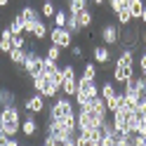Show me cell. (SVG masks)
Listing matches in <instances>:
<instances>
[{"instance_id": "28", "label": "cell", "mask_w": 146, "mask_h": 146, "mask_svg": "<svg viewBox=\"0 0 146 146\" xmlns=\"http://www.w3.org/2000/svg\"><path fill=\"white\" fill-rule=\"evenodd\" d=\"M45 57L47 59H52V61H59V57H61V47H57V45H47V50H45Z\"/></svg>"}, {"instance_id": "26", "label": "cell", "mask_w": 146, "mask_h": 146, "mask_svg": "<svg viewBox=\"0 0 146 146\" xmlns=\"http://www.w3.org/2000/svg\"><path fill=\"white\" fill-rule=\"evenodd\" d=\"M139 123H141V118L137 115L134 111H130V113H127V132H130V134H134V132H137Z\"/></svg>"}, {"instance_id": "1", "label": "cell", "mask_w": 146, "mask_h": 146, "mask_svg": "<svg viewBox=\"0 0 146 146\" xmlns=\"http://www.w3.org/2000/svg\"><path fill=\"white\" fill-rule=\"evenodd\" d=\"M0 123H3L7 137H17L19 134V127H21V108H19V104L0 108Z\"/></svg>"}, {"instance_id": "27", "label": "cell", "mask_w": 146, "mask_h": 146, "mask_svg": "<svg viewBox=\"0 0 146 146\" xmlns=\"http://www.w3.org/2000/svg\"><path fill=\"white\" fill-rule=\"evenodd\" d=\"M115 19H118V26H127V24H132V21H134L127 7H125V10H120V12H115Z\"/></svg>"}, {"instance_id": "7", "label": "cell", "mask_w": 146, "mask_h": 146, "mask_svg": "<svg viewBox=\"0 0 146 146\" xmlns=\"http://www.w3.org/2000/svg\"><path fill=\"white\" fill-rule=\"evenodd\" d=\"M99 38H102V42L106 45V47H115V45L120 42V26L104 24L102 31H99Z\"/></svg>"}, {"instance_id": "6", "label": "cell", "mask_w": 146, "mask_h": 146, "mask_svg": "<svg viewBox=\"0 0 146 146\" xmlns=\"http://www.w3.org/2000/svg\"><path fill=\"white\" fill-rule=\"evenodd\" d=\"M47 38H50L52 45H57L61 50H71V45H73V35H71L68 29H57V26H52Z\"/></svg>"}, {"instance_id": "29", "label": "cell", "mask_w": 146, "mask_h": 146, "mask_svg": "<svg viewBox=\"0 0 146 146\" xmlns=\"http://www.w3.org/2000/svg\"><path fill=\"white\" fill-rule=\"evenodd\" d=\"M132 111H134L137 115H139V118H144V115H146V94L139 99V102H137V106L132 108Z\"/></svg>"}, {"instance_id": "15", "label": "cell", "mask_w": 146, "mask_h": 146, "mask_svg": "<svg viewBox=\"0 0 146 146\" xmlns=\"http://www.w3.org/2000/svg\"><path fill=\"white\" fill-rule=\"evenodd\" d=\"M7 57H10V61L14 64L17 68H21V66H24V61H26V47H24V50H17V47H12Z\"/></svg>"}, {"instance_id": "17", "label": "cell", "mask_w": 146, "mask_h": 146, "mask_svg": "<svg viewBox=\"0 0 146 146\" xmlns=\"http://www.w3.org/2000/svg\"><path fill=\"white\" fill-rule=\"evenodd\" d=\"M78 17V24H80V29H92V24H94V17H92V12L90 10H83V12H78L76 14Z\"/></svg>"}, {"instance_id": "41", "label": "cell", "mask_w": 146, "mask_h": 146, "mask_svg": "<svg viewBox=\"0 0 146 146\" xmlns=\"http://www.w3.org/2000/svg\"><path fill=\"white\" fill-rule=\"evenodd\" d=\"M141 120H144V125H146V115H144V118H141Z\"/></svg>"}, {"instance_id": "31", "label": "cell", "mask_w": 146, "mask_h": 146, "mask_svg": "<svg viewBox=\"0 0 146 146\" xmlns=\"http://www.w3.org/2000/svg\"><path fill=\"white\" fill-rule=\"evenodd\" d=\"M12 50V40H0V54H10Z\"/></svg>"}, {"instance_id": "36", "label": "cell", "mask_w": 146, "mask_h": 146, "mask_svg": "<svg viewBox=\"0 0 146 146\" xmlns=\"http://www.w3.org/2000/svg\"><path fill=\"white\" fill-rule=\"evenodd\" d=\"M139 21H141V24L146 26V7H144V12H141V17H139Z\"/></svg>"}, {"instance_id": "2", "label": "cell", "mask_w": 146, "mask_h": 146, "mask_svg": "<svg viewBox=\"0 0 146 146\" xmlns=\"http://www.w3.org/2000/svg\"><path fill=\"white\" fill-rule=\"evenodd\" d=\"M76 113V104H73L71 97H54L52 104L47 106V118H54V120H61L66 115H73Z\"/></svg>"}, {"instance_id": "20", "label": "cell", "mask_w": 146, "mask_h": 146, "mask_svg": "<svg viewBox=\"0 0 146 146\" xmlns=\"http://www.w3.org/2000/svg\"><path fill=\"white\" fill-rule=\"evenodd\" d=\"M54 12H57V3H54V0H42V7H40L42 19H52Z\"/></svg>"}, {"instance_id": "37", "label": "cell", "mask_w": 146, "mask_h": 146, "mask_svg": "<svg viewBox=\"0 0 146 146\" xmlns=\"http://www.w3.org/2000/svg\"><path fill=\"white\" fill-rule=\"evenodd\" d=\"M92 3H94L97 7H102V5H106V0H92Z\"/></svg>"}, {"instance_id": "19", "label": "cell", "mask_w": 146, "mask_h": 146, "mask_svg": "<svg viewBox=\"0 0 146 146\" xmlns=\"http://www.w3.org/2000/svg\"><path fill=\"white\" fill-rule=\"evenodd\" d=\"M7 29L12 31V35H21V33H24V17H21V14H14Z\"/></svg>"}, {"instance_id": "18", "label": "cell", "mask_w": 146, "mask_h": 146, "mask_svg": "<svg viewBox=\"0 0 146 146\" xmlns=\"http://www.w3.org/2000/svg\"><path fill=\"white\" fill-rule=\"evenodd\" d=\"M19 14L24 17V21H40V19H42V14H40L38 10H33L31 5H24Z\"/></svg>"}, {"instance_id": "21", "label": "cell", "mask_w": 146, "mask_h": 146, "mask_svg": "<svg viewBox=\"0 0 146 146\" xmlns=\"http://www.w3.org/2000/svg\"><path fill=\"white\" fill-rule=\"evenodd\" d=\"M66 10L71 14H78V12L87 10V0H66Z\"/></svg>"}, {"instance_id": "4", "label": "cell", "mask_w": 146, "mask_h": 146, "mask_svg": "<svg viewBox=\"0 0 146 146\" xmlns=\"http://www.w3.org/2000/svg\"><path fill=\"white\" fill-rule=\"evenodd\" d=\"M40 132V123H38V118H35V113L31 111H26L21 115V127H19V134H24V139H35Z\"/></svg>"}, {"instance_id": "10", "label": "cell", "mask_w": 146, "mask_h": 146, "mask_svg": "<svg viewBox=\"0 0 146 146\" xmlns=\"http://www.w3.org/2000/svg\"><path fill=\"white\" fill-rule=\"evenodd\" d=\"M92 59L97 66H108L111 64V50L106 45H97V47H92Z\"/></svg>"}, {"instance_id": "39", "label": "cell", "mask_w": 146, "mask_h": 146, "mask_svg": "<svg viewBox=\"0 0 146 146\" xmlns=\"http://www.w3.org/2000/svg\"><path fill=\"white\" fill-rule=\"evenodd\" d=\"M141 42H144V47H146V31L141 33Z\"/></svg>"}, {"instance_id": "34", "label": "cell", "mask_w": 146, "mask_h": 146, "mask_svg": "<svg viewBox=\"0 0 146 146\" xmlns=\"http://www.w3.org/2000/svg\"><path fill=\"white\" fill-rule=\"evenodd\" d=\"M0 40H12V31L10 29H3V31H0Z\"/></svg>"}, {"instance_id": "11", "label": "cell", "mask_w": 146, "mask_h": 146, "mask_svg": "<svg viewBox=\"0 0 146 146\" xmlns=\"http://www.w3.org/2000/svg\"><path fill=\"white\" fill-rule=\"evenodd\" d=\"M134 76V68L130 66H120V64H113V83L115 85H125L127 78Z\"/></svg>"}, {"instance_id": "16", "label": "cell", "mask_w": 146, "mask_h": 146, "mask_svg": "<svg viewBox=\"0 0 146 146\" xmlns=\"http://www.w3.org/2000/svg\"><path fill=\"white\" fill-rule=\"evenodd\" d=\"M144 7H146L144 0H130L127 10H130V14H132V19H134V21H139V17H141V12H144Z\"/></svg>"}, {"instance_id": "5", "label": "cell", "mask_w": 146, "mask_h": 146, "mask_svg": "<svg viewBox=\"0 0 146 146\" xmlns=\"http://www.w3.org/2000/svg\"><path fill=\"white\" fill-rule=\"evenodd\" d=\"M120 42H123V47H132L137 50V45L141 42V31L132 24H127V26H120Z\"/></svg>"}, {"instance_id": "38", "label": "cell", "mask_w": 146, "mask_h": 146, "mask_svg": "<svg viewBox=\"0 0 146 146\" xmlns=\"http://www.w3.org/2000/svg\"><path fill=\"white\" fill-rule=\"evenodd\" d=\"M10 5V0H0V7H7Z\"/></svg>"}, {"instance_id": "9", "label": "cell", "mask_w": 146, "mask_h": 146, "mask_svg": "<svg viewBox=\"0 0 146 146\" xmlns=\"http://www.w3.org/2000/svg\"><path fill=\"white\" fill-rule=\"evenodd\" d=\"M78 92L85 94V97H90V99H94V97L99 94L97 80H90V78H83V76H80V78H78Z\"/></svg>"}, {"instance_id": "35", "label": "cell", "mask_w": 146, "mask_h": 146, "mask_svg": "<svg viewBox=\"0 0 146 146\" xmlns=\"http://www.w3.org/2000/svg\"><path fill=\"white\" fill-rule=\"evenodd\" d=\"M7 146H21V141L17 139V137H10V141H7Z\"/></svg>"}, {"instance_id": "3", "label": "cell", "mask_w": 146, "mask_h": 146, "mask_svg": "<svg viewBox=\"0 0 146 146\" xmlns=\"http://www.w3.org/2000/svg\"><path fill=\"white\" fill-rule=\"evenodd\" d=\"M76 120H78V132H90V130H97V127H102V118L97 113H92L87 106L83 108H76Z\"/></svg>"}, {"instance_id": "42", "label": "cell", "mask_w": 146, "mask_h": 146, "mask_svg": "<svg viewBox=\"0 0 146 146\" xmlns=\"http://www.w3.org/2000/svg\"><path fill=\"white\" fill-rule=\"evenodd\" d=\"M40 146H47V144H40Z\"/></svg>"}, {"instance_id": "24", "label": "cell", "mask_w": 146, "mask_h": 146, "mask_svg": "<svg viewBox=\"0 0 146 146\" xmlns=\"http://www.w3.org/2000/svg\"><path fill=\"white\" fill-rule=\"evenodd\" d=\"M97 73H99V68H97V64H94V61H85V66H83V78H90V80H97Z\"/></svg>"}, {"instance_id": "25", "label": "cell", "mask_w": 146, "mask_h": 146, "mask_svg": "<svg viewBox=\"0 0 146 146\" xmlns=\"http://www.w3.org/2000/svg\"><path fill=\"white\" fill-rule=\"evenodd\" d=\"M54 26H57V29H66V19H68V10H57L54 12Z\"/></svg>"}, {"instance_id": "22", "label": "cell", "mask_w": 146, "mask_h": 146, "mask_svg": "<svg viewBox=\"0 0 146 146\" xmlns=\"http://www.w3.org/2000/svg\"><path fill=\"white\" fill-rule=\"evenodd\" d=\"M47 35H50V29H47V21H38V24H35V31H33V38L35 40H45V38H47Z\"/></svg>"}, {"instance_id": "40", "label": "cell", "mask_w": 146, "mask_h": 146, "mask_svg": "<svg viewBox=\"0 0 146 146\" xmlns=\"http://www.w3.org/2000/svg\"><path fill=\"white\" fill-rule=\"evenodd\" d=\"M87 146H102V144H99V141H90Z\"/></svg>"}, {"instance_id": "30", "label": "cell", "mask_w": 146, "mask_h": 146, "mask_svg": "<svg viewBox=\"0 0 146 146\" xmlns=\"http://www.w3.org/2000/svg\"><path fill=\"white\" fill-rule=\"evenodd\" d=\"M73 141H76V146H87L90 144V139H87L85 132H76V139H73Z\"/></svg>"}, {"instance_id": "8", "label": "cell", "mask_w": 146, "mask_h": 146, "mask_svg": "<svg viewBox=\"0 0 146 146\" xmlns=\"http://www.w3.org/2000/svg\"><path fill=\"white\" fill-rule=\"evenodd\" d=\"M24 108L26 111H31V113H42V111H47V104H45V97L38 94V92H33L31 97H26V102H24Z\"/></svg>"}, {"instance_id": "12", "label": "cell", "mask_w": 146, "mask_h": 146, "mask_svg": "<svg viewBox=\"0 0 146 146\" xmlns=\"http://www.w3.org/2000/svg\"><path fill=\"white\" fill-rule=\"evenodd\" d=\"M17 106V92L10 87H0V108Z\"/></svg>"}, {"instance_id": "32", "label": "cell", "mask_w": 146, "mask_h": 146, "mask_svg": "<svg viewBox=\"0 0 146 146\" xmlns=\"http://www.w3.org/2000/svg\"><path fill=\"white\" fill-rule=\"evenodd\" d=\"M99 144H102V146H113V134H102Z\"/></svg>"}, {"instance_id": "23", "label": "cell", "mask_w": 146, "mask_h": 146, "mask_svg": "<svg viewBox=\"0 0 146 146\" xmlns=\"http://www.w3.org/2000/svg\"><path fill=\"white\" fill-rule=\"evenodd\" d=\"M66 29L71 31V35L83 33V29H80V24H78V17H76V14H71V12H68V19H66Z\"/></svg>"}, {"instance_id": "13", "label": "cell", "mask_w": 146, "mask_h": 146, "mask_svg": "<svg viewBox=\"0 0 146 146\" xmlns=\"http://www.w3.org/2000/svg\"><path fill=\"white\" fill-rule=\"evenodd\" d=\"M134 50L132 47H123L120 50V54H118V59H115V64H120V66H130V68H134Z\"/></svg>"}, {"instance_id": "14", "label": "cell", "mask_w": 146, "mask_h": 146, "mask_svg": "<svg viewBox=\"0 0 146 146\" xmlns=\"http://www.w3.org/2000/svg\"><path fill=\"white\" fill-rule=\"evenodd\" d=\"M76 92H78V76H73V78H64L61 94H66V97H76Z\"/></svg>"}, {"instance_id": "33", "label": "cell", "mask_w": 146, "mask_h": 146, "mask_svg": "<svg viewBox=\"0 0 146 146\" xmlns=\"http://www.w3.org/2000/svg\"><path fill=\"white\" fill-rule=\"evenodd\" d=\"M71 54L78 57V59H83V47H80V45H71Z\"/></svg>"}]
</instances>
